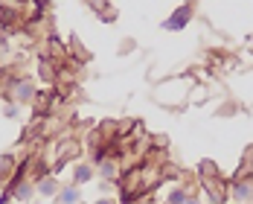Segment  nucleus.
<instances>
[{"instance_id":"obj_1","label":"nucleus","mask_w":253,"mask_h":204,"mask_svg":"<svg viewBox=\"0 0 253 204\" xmlns=\"http://www.w3.org/2000/svg\"><path fill=\"white\" fill-rule=\"evenodd\" d=\"M6 100L18 102V105H29V102L38 100V88L32 79H12L9 82V97Z\"/></svg>"},{"instance_id":"obj_2","label":"nucleus","mask_w":253,"mask_h":204,"mask_svg":"<svg viewBox=\"0 0 253 204\" xmlns=\"http://www.w3.org/2000/svg\"><path fill=\"white\" fill-rule=\"evenodd\" d=\"M192 18H195V9H192V3H180L175 12H172V15H169V18L160 24V29H163V32H183L186 26L192 24Z\"/></svg>"},{"instance_id":"obj_3","label":"nucleus","mask_w":253,"mask_h":204,"mask_svg":"<svg viewBox=\"0 0 253 204\" xmlns=\"http://www.w3.org/2000/svg\"><path fill=\"white\" fill-rule=\"evenodd\" d=\"M227 199L233 204H253V178H236L227 187Z\"/></svg>"},{"instance_id":"obj_4","label":"nucleus","mask_w":253,"mask_h":204,"mask_svg":"<svg viewBox=\"0 0 253 204\" xmlns=\"http://www.w3.org/2000/svg\"><path fill=\"white\" fill-rule=\"evenodd\" d=\"M96 175H99L102 181H111V184H117V181L123 178V169H120V157L108 154V157L102 160L99 166H96Z\"/></svg>"},{"instance_id":"obj_5","label":"nucleus","mask_w":253,"mask_h":204,"mask_svg":"<svg viewBox=\"0 0 253 204\" xmlns=\"http://www.w3.org/2000/svg\"><path fill=\"white\" fill-rule=\"evenodd\" d=\"M93 178H96V166H93L90 160H79L76 166H73L70 184H76V187H87Z\"/></svg>"},{"instance_id":"obj_6","label":"nucleus","mask_w":253,"mask_h":204,"mask_svg":"<svg viewBox=\"0 0 253 204\" xmlns=\"http://www.w3.org/2000/svg\"><path fill=\"white\" fill-rule=\"evenodd\" d=\"M35 187H38V196H41V199H55V196L61 193L64 184L58 181V175H41Z\"/></svg>"},{"instance_id":"obj_7","label":"nucleus","mask_w":253,"mask_h":204,"mask_svg":"<svg viewBox=\"0 0 253 204\" xmlns=\"http://www.w3.org/2000/svg\"><path fill=\"white\" fill-rule=\"evenodd\" d=\"M79 202H82V187H76V184H64L61 193L55 196V204H79Z\"/></svg>"},{"instance_id":"obj_8","label":"nucleus","mask_w":253,"mask_h":204,"mask_svg":"<svg viewBox=\"0 0 253 204\" xmlns=\"http://www.w3.org/2000/svg\"><path fill=\"white\" fill-rule=\"evenodd\" d=\"M189 196H192V190H189V187H183V184H177V187H172V190H169L166 204H183Z\"/></svg>"},{"instance_id":"obj_9","label":"nucleus","mask_w":253,"mask_h":204,"mask_svg":"<svg viewBox=\"0 0 253 204\" xmlns=\"http://www.w3.org/2000/svg\"><path fill=\"white\" fill-rule=\"evenodd\" d=\"M38 76L44 79L47 85H52L55 73H52V61H50V58H41V61H38Z\"/></svg>"},{"instance_id":"obj_10","label":"nucleus","mask_w":253,"mask_h":204,"mask_svg":"<svg viewBox=\"0 0 253 204\" xmlns=\"http://www.w3.org/2000/svg\"><path fill=\"white\" fill-rule=\"evenodd\" d=\"M3 117L6 120H21V105L12 100H6V105H3Z\"/></svg>"},{"instance_id":"obj_11","label":"nucleus","mask_w":253,"mask_h":204,"mask_svg":"<svg viewBox=\"0 0 253 204\" xmlns=\"http://www.w3.org/2000/svg\"><path fill=\"white\" fill-rule=\"evenodd\" d=\"M198 169H201L204 181H212V178H218V169H215V163H212V160H204V163L198 166Z\"/></svg>"},{"instance_id":"obj_12","label":"nucleus","mask_w":253,"mask_h":204,"mask_svg":"<svg viewBox=\"0 0 253 204\" xmlns=\"http://www.w3.org/2000/svg\"><path fill=\"white\" fill-rule=\"evenodd\" d=\"M15 169V157L12 154H3L0 157V175H6V172H12Z\"/></svg>"},{"instance_id":"obj_13","label":"nucleus","mask_w":253,"mask_h":204,"mask_svg":"<svg viewBox=\"0 0 253 204\" xmlns=\"http://www.w3.org/2000/svg\"><path fill=\"white\" fill-rule=\"evenodd\" d=\"M99 190H102V196H114L117 184H111V181H102V184H99Z\"/></svg>"},{"instance_id":"obj_14","label":"nucleus","mask_w":253,"mask_h":204,"mask_svg":"<svg viewBox=\"0 0 253 204\" xmlns=\"http://www.w3.org/2000/svg\"><path fill=\"white\" fill-rule=\"evenodd\" d=\"M0 204H18V202L12 199V193H9V190H3V193H0Z\"/></svg>"},{"instance_id":"obj_15","label":"nucleus","mask_w":253,"mask_h":204,"mask_svg":"<svg viewBox=\"0 0 253 204\" xmlns=\"http://www.w3.org/2000/svg\"><path fill=\"white\" fill-rule=\"evenodd\" d=\"M93 204H120V202H117L114 196H102V199H96Z\"/></svg>"},{"instance_id":"obj_16","label":"nucleus","mask_w":253,"mask_h":204,"mask_svg":"<svg viewBox=\"0 0 253 204\" xmlns=\"http://www.w3.org/2000/svg\"><path fill=\"white\" fill-rule=\"evenodd\" d=\"M183 204H204V202H201V199H198V196H189V199H186V202H183Z\"/></svg>"},{"instance_id":"obj_17","label":"nucleus","mask_w":253,"mask_h":204,"mask_svg":"<svg viewBox=\"0 0 253 204\" xmlns=\"http://www.w3.org/2000/svg\"><path fill=\"white\" fill-rule=\"evenodd\" d=\"M131 204H149V202H143V199H134V202H131Z\"/></svg>"},{"instance_id":"obj_18","label":"nucleus","mask_w":253,"mask_h":204,"mask_svg":"<svg viewBox=\"0 0 253 204\" xmlns=\"http://www.w3.org/2000/svg\"><path fill=\"white\" fill-rule=\"evenodd\" d=\"M79 204H87V202H79Z\"/></svg>"},{"instance_id":"obj_19","label":"nucleus","mask_w":253,"mask_h":204,"mask_svg":"<svg viewBox=\"0 0 253 204\" xmlns=\"http://www.w3.org/2000/svg\"><path fill=\"white\" fill-rule=\"evenodd\" d=\"M32 204H35V202H32Z\"/></svg>"}]
</instances>
